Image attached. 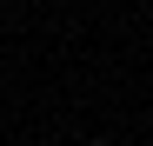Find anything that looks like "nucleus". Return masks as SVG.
Returning <instances> with one entry per match:
<instances>
[{"mask_svg":"<svg viewBox=\"0 0 153 146\" xmlns=\"http://www.w3.org/2000/svg\"><path fill=\"white\" fill-rule=\"evenodd\" d=\"M87 146H107V139H87Z\"/></svg>","mask_w":153,"mask_h":146,"instance_id":"1","label":"nucleus"}]
</instances>
